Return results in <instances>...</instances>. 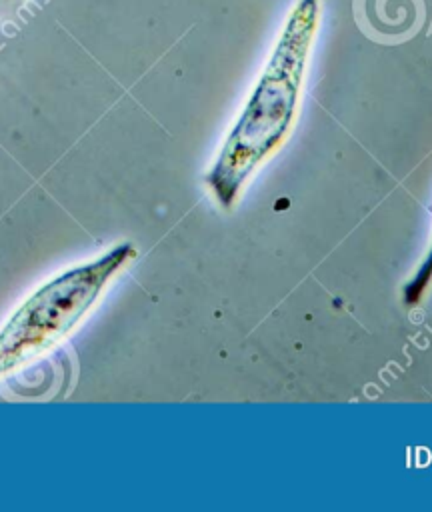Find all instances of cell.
I'll use <instances>...</instances> for the list:
<instances>
[{
	"label": "cell",
	"mask_w": 432,
	"mask_h": 512,
	"mask_svg": "<svg viewBox=\"0 0 432 512\" xmlns=\"http://www.w3.org/2000/svg\"><path fill=\"white\" fill-rule=\"evenodd\" d=\"M430 282H432V248L428 250L422 266L416 270L412 280L404 286V302L408 306H414L416 302H420L424 292L428 290Z\"/></svg>",
	"instance_id": "3957f363"
},
{
	"label": "cell",
	"mask_w": 432,
	"mask_h": 512,
	"mask_svg": "<svg viewBox=\"0 0 432 512\" xmlns=\"http://www.w3.org/2000/svg\"><path fill=\"white\" fill-rule=\"evenodd\" d=\"M24 0H0V16L12 14Z\"/></svg>",
	"instance_id": "277c9868"
},
{
	"label": "cell",
	"mask_w": 432,
	"mask_h": 512,
	"mask_svg": "<svg viewBox=\"0 0 432 512\" xmlns=\"http://www.w3.org/2000/svg\"><path fill=\"white\" fill-rule=\"evenodd\" d=\"M134 258V244L122 242L40 286L0 334V372L60 342L88 314L118 270Z\"/></svg>",
	"instance_id": "7a4b0ae2"
},
{
	"label": "cell",
	"mask_w": 432,
	"mask_h": 512,
	"mask_svg": "<svg viewBox=\"0 0 432 512\" xmlns=\"http://www.w3.org/2000/svg\"><path fill=\"white\" fill-rule=\"evenodd\" d=\"M322 6L324 0H298L290 10L262 74L206 174V186L224 210H232L244 184L292 130Z\"/></svg>",
	"instance_id": "6da1fadb"
}]
</instances>
